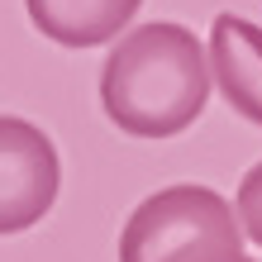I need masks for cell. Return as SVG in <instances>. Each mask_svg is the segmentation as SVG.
Listing matches in <instances>:
<instances>
[{
	"instance_id": "6da1fadb",
	"label": "cell",
	"mask_w": 262,
	"mask_h": 262,
	"mask_svg": "<svg viewBox=\"0 0 262 262\" xmlns=\"http://www.w3.org/2000/svg\"><path fill=\"white\" fill-rule=\"evenodd\" d=\"M210 100V62L186 24L148 19L115 38L100 67L105 119L129 138H177Z\"/></svg>"
},
{
	"instance_id": "7a4b0ae2",
	"label": "cell",
	"mask_w": 262,
	"mask_h": 262,
	"mask_svg": "<svg viewBox=\"0 0 262 262\" xmlns=\"http://www.w3.org/2000/svg\"><path fill=\"white\" fill-rule=\"evenodd\" d=\"M234 205L210 186H162L119 229V262H243Z\"/></svg>"
},
{
	"instance_id": "3957f363",
	"label": "cell",
	"mask_w": 262,
	"mask_h": 262,
	"mask_svg": "<svg viewBox=\"0 0 262 262\" xmlns=\"http://www.w3.org/2000/svg\"><path fill=\"white\" fill-rule=\"evenodd\" d=\"M62 162L53 138L19 115H0V238L34 229L57 205Z\"/></svg>"
},
{
	"instance_id": "277c9868",
	"label": "cell",
	"mask_w": 262,
	"mask_h": 262,
	"mask_svg": "<svg viewBox=\"0 0 262 262\" xmlns=\"http://www.w3.org/2000/svg\"><path fill=\"white\" fill-rule=\"evenodd\" d=\"M205 62H210V76L220 81V96L229 100V110L262 129V24L243 19L234 10L214 14Z\"/></svg>"
},
{
	"instance_id": "5b68a950",
	"label": "cell",
	"mask_w": 262,
	"mask_h": 262,
	"mask_svg": "<svg viewBox=\"0 0 262 262\" xmlns=\"http://www.w3.org/2000/svg\"><path fill=\"white\" fill-rule=\"evenodd\" d=\"M143 0H24L29 19L43 38L62 48H100L134 24Z\"/></svg>"
},
{
	"instance_id": "8992f818",
	"label": "cell",
	"mask_w": 262,
	"mask_h": 262,
	"mask_svg": "<svg viewBox=\"0 0 262 262\" xmlns=\"http://www.w3.org/2000/svg\"><path fill=\"white\" fill-rule=\"evenodd\" d=\"M234 220L238 229L248 234L257 248H262V162H253L238 181V200H234Z\"/></svg>"
},
{
	"instance_id": "52a82bcc",
	"label": "cell",
	"mask_w": 262,
	"mask_h": 262,
	"mask_svg": "<svg viewBox=\"0 0 262 262\" xmlns=\"http://www.w3.org/2000/svg\"><path fill=\"white\" fill-rule=\"evenodd\" d=\"M243 262H257V257H243Z\"/></svg>"
}]
</instances>
